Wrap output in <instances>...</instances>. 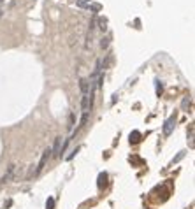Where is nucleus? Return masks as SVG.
Returning a JSON list of instances; mask_svg holds the SVG:
<instances>
[{"label":"nucleus","mask_w":195,"mask_h":209,"mask_svg":"<svg viewBox=\"0 0 195 209\" xmlns=\"http://www.w3.org/2000/svg\"><path fill=\"white\" fill-rule=\"evenodd\" d=\"M16 167H18L16 164H11L9 167H7V172L4 174V178L0 179V185H5V183L13 181V176H14V170H16Z\"/></svg>","instance_id":"3"},{"label":"nucleus","mask_w":195,"mask_h":209,"mask_svg":"<svg viewBox=\"0 0 195 209\" xmlns=\"http://www.w3.org/2000/svg\"><path fill=\"white\" fill-rule=\"evenodd\" d=\"M67 143H69V139H65V141L62 143V137H56V143H55V148L51 149V156L58 158V156H60V153H62L63 149H65Z\"/></svg>","instance_id":"1"},{"label":"nucleus","mask_w":195,"mask_h":209,"mask_svg":"<svg viewBox=\"0 0 195 209\" xmlns=\"http://www.w3.org/2000/svg\"><path fill=\"white\" fill-rule=\"evenodd\" d=\"M97 185H98V188H100V190L107 186V174H106V172H100V174H98V181H97Z\"/></svg>","instance_id":"5"},{"label":"nucleus","mask_w":195,"mask_h":209,"mask_svg":"<svg viewBox=\"0 0 195 209\" xmlns=\"http://www.w3.org/2000/svg\"><path fill=\"white\" fill-rule=\"evenodd\" d=\"M2 2H4V0H0V4H2Z\"/></svg>","instance_id":"16"},{"label":"nucleus","mask_w":195,"mask_h":209,"mask_svg":"<svg viewBox=\"0 0 195 209\" xmlns=\"http://www.w3.org/2000/svg\"><path fill=\"white\" fill-rule=\"evenodd\" d=\"M46 209H55V199L53 197H49V199L46 200Z\"/></svg>","instance_id":"8"},{"label":"nucleus","mask_w":195,"mask_h":209,"mask_svg":"<svg viewBox=\"0 0 195 209\" xmlns=\"http://www.w3.org/2000/svg\"><path fill=\"white\" fill-rule=\"evenodd\" d=\"M51 158V148H48V149H44V153H42V158H40V162H39V165H37V169H35V176L40 172V170L44 169V165H46V162Z\"/></svg>","instance_id":"2"},{"label":"nucleus","mask_w":195,"mask_h":209,"mask_svg":"<svg viewBox=\"0 0 195 209\" xmlns=\"http://www.w3.org/2000/svg\"><path fill=\"white\" fill-rule=\"evenodd\" d=\"M0 16H2V9H0Z\"/></svg>","instance_id":"15"},{"label":"nucleus","mask_w":195,"mask_h":209,"mask_svg":"<svg viewBox=\"0 0 195 209\" xmlns=\"http://www.w3.org/2000/svg\"><path fill=\"white\" fill-rule=\"evenodd\" d=\"M100 46H102V49H106L107 46H109V37H104L102 42H100Z\"/></svg>","instance_id":"11"},{"label":"nucleus","mask_w":195,"mask_h":209,"mask_svg":"<svg viewBox=\"0 0 195 209\" xmlns=\"http://www.w3.org/2000/svg\"><path fill=\"white\" fill-rule=\"evenodd\" d=\"M69 128L74 130V114H71V123H69Z\"/></svg>","instance_id":"13"},{"label":"nucleus","mask_w":195,"mask_h":209,"mask_svg":"<svg viewBox=\"0 0 195 209\" xmlns=\"http://www.w3.org/2000/svg\"><path fill=\"white\" fill-rule=\"evenodd\" d=\"M160 93H162V83L156 81V95H160Z\"/></svg>","instance_id":"12"},{"label":"nucleus","mask_w":195,"mask_h":209,"mask_svg":"<svg viewBox=\"0 0 195 209\" xmlns=\"http://www.w3.org/2000/svg\"><path fill=\"white\" fill-rule=\"evenodd\" d=\"M92 9H93V11H98V9H100V5L95 4V5H92Z\"/></svg>","instance_id":"14"},{"label":"nucleus","mask_w":195,"mask_h":209,"mask_svg":"<svg viewBox=\"0 0 195 209\" xmlns=\"http://www.w3.org/2000/svg\"><path fill=\"white\" fill-rule=\"evenodd\" d=\"M141 132H137V130H134V132H130V144H137L141 143Z\"/></svg>","instance_id":"6"},{"label":"nucleus","mask_w":195,"mask_h":209,"mask_svg":"<svg viewBox=\"0 0 195 209\" xmlns=\"http://www.w3.org/2000/svg\"><path fill=\"white\" fill-rule=\"evenodd\" d=\"M97 25H98V30H100V32H106L107 30V19L106 18H98L97 19Z\"/></svg>","instance_id":"7"},{"label":"nucleus","mask_w":195,"mask_h":209,"mask_svg":"<svg viewBox=\"0 0 195 209\" xmlns=\"http://www.w3.org/2000/svg\"><path fill=\"white\" fill-rule=\"evenodd\" d=\"M174 125H176V114H172L167 121L164 123V135H171L174 130Z\"/></svg>","instance_id":"4"},{"label":"nucleus","mask_w":195,"mask_h":209,"mask_svg":"<svg viewBox=\"0 0 195 209\" xmlns=\"http://www.w3.org/2000/svg\"><path fill=\"white\" fill-rule=\"evenodd\" d=\"M183 109H185V111H188V109H190V98H188V97L183 98Z\"/></svg>","instance_id":"9"},{"label":"nucleus","mask_w":195,"mask_h":209,"mask_svg":"<svg viewBox=\"0 0 195 209\" xmlns=\"http://www.w3.org/2000/svg\"><path fill=\"white\" fill-rule=\"evenodd\" d=\"M90 2L92 0H77V5L79 7H86V5H90Z\"/></svg>","instance_id":"10"}]
</instances>
